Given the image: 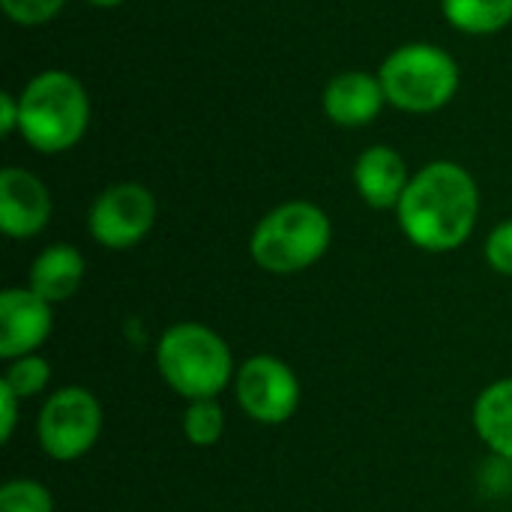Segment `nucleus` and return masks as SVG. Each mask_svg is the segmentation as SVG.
<instances>
[{
	"label": "nucleus",
	"instance_id": "nucleus-1",
	"mask_svg": "<svg viewBox=\"0 0 512 512\" xmlns=\"http://www.w3.org/2000/svg\"><path fill=\"white\" fill-rule=\"evenodd\" d=\"M396 213L414 246L450 252L471 237L480 213V192L462 165L432 162L411 177Z\"/></svg>",
	"mask_w": 512,
	"mask_h": 512
},
{
	"label": "nucleus",
	"instance_id": "nucleus-2",
	"mask_svg": "<svg viewBox=\"0 0 512 512\" xmlns=\"http://www.w3.org/2000/svg\"><path fill=\"white\" fill-rule=\"evenodd\" d=\"M156 366L165 384L189 402L216 399L234 375V357L225 339L195 321L165 330L156 348Z\"/></svg>",
	"mask_w": 512,
	"mask_h": 512
},
{
	"label": "nucleus",
	"instance_id": "nucleus-3",
	"mask_svg": "<svg viewBox=\"0 0 512 512\" xmlns=\"http://www.w3.org/2000/svg\"><path fill=\"white\" fill-rule=\"evenodd\" d=\"M18 129L24 141L39 153H60L81 141L90 117V102L78 78L60 69L36 75L21 99Z\"/></svg>",
	"mask_w": 512,
	"mask_h": 512
},
{
	"label": "nucleus",
	"instance_id": "nucleus-4",
	"mask_svg": "<svg viewBox=\"0 0 512 512\" xmlns=\"http://www.w3.org/2000/svg\"><path fill=\"white\" fill-rule=\"evenodd\" d=\"M333 228L321 207L309 201H288L270 210L252 234V258L276 276L312 267L330 246Z\"/></svg>",
	"mask_w": 512,
	"mask_h": 512
},
{
	"label": "nucleus",
	"instance_id": "nucleus-5",
	"mask_svg": "<svg viewBox=\"0 0 512 512\" xmlns=\"http://www.w3.org/2000/svg\"><path fill=\"white\" fill-rule=\"evenodd\" d=\"M381 87L387 102L402 111L426 114L447 105L459 87L456 60L426 42L396 48L381 66Z\"/></svg>",
	"mask_w": 512,
	"mask_h": 512
},
{
	"label": "nucleus",
	"instance_id": "nucleus-6",
	"mask_svg": "<svg viewBox=\"0 0 512 512\" xmlns=\"http://www.w3.org/2000/svg\"><path fill=\"white\" fill-rule=\"evenodd\" d=\"M102 432V408L84 387H63L48 396L39 411L36 435L42 453L57 462L84 456Z\"/></svg>",
	"mask_w": 512,
	"mask_h": 512
},
{
	"label": "nucleus",
	"instance_id": "nucleus-7",
	"mask_svg": "<svg viewBox=\"0 0 512 512\" xmlns=\"http://www.w3.org/2000/svg\"><path fill=\"white\" fill-rule=\"evenodd\" d=\"M240 408L264 426H279L294 417L300 405V384L288 363L279 357L258 354L246 360L234 381Z\"/></svg>",
	"mask_w": 512,
	"mask_h": 512
},
{
	"label": "nucleus",
	"instance_id": "nucleus-8",
	"mask_svg": "<svg viewBox=\"0 0 512 512\" xmlns=\"http://www.w3.org/2000/svg\"><path fill=\"white\" fill-rule=\"evenodd\" d=\"M156 219V201L141 183L108 186L90 207L87 228L108 249H129L147 237Z\"/></svg>",
	"mask_w": 512,
	"mask_h": 512
},
{
	"label": "nucleus",
	"instance_id": "nucleus-9",
	"mask_svg": "<svg viewBox=\"0 0 512 512\" xmlns=\"http://www.w3.org/2000/svg\"><path fill=\"white\" fill-rule=\"evenodd\" d=\"M51 333V303L30 288L0 294V357L18 360L33 354Z\"/></svg>",
	"mask_w": 512,
	"mask_h": 512
},
{
	"label": "nucleus",
	"instance_id": "nucleus-10",
	"mask_svg": "<svg viewBox=\"0 0 512 512\" xmlns=\"http://www.w3.org/2000/svg\"><path fill=\"white\" fill-rule=\"evenodd\" d=\"M51 198L39 177L24 168L0 171V228L15 237H33L48 225Z\"/></svg>",
	"mask_w": 512,
	"mask_h": 512
},
{
	"label": "nucleus",
	"instance_id": "nucleus-11",
	"mask_svg": "<svg viewBox=\"0 0 512 512\" xmlns=\"http://www.w3.org/2000/svg\"><path fill=\"white\" fill-rule=\"evenodd\" d=\"M354 183L363 201L375 210L399 207L408 189V165L393 147H369L354 168Z\"/></svg>",
	"mask_w": 512,
	"mask_h": 512
},
{
	"label": "nucleus",
	"instance_id": "nucleus-12",
	"mask_svg": "<svg viewBox=\"0 0 512 512\" xmlns=\"http://www.w3.org/2000/svg\"><path fill=\"white\" fill-rule=\"evenodd\" d=\"M384 99L381 78L366 72H342L324 90V111L339 126H366L378 117Z\"/></svg>",
	"mask_w": 512,
	"mask_h": 512
},
{
	"label": "nucleus",
	"instance_id": "nucleus-13",
	"mask_svg": "<svg viewBox=\"0 0 512 512\" xmlns=\"http://www.w3.org/2000/svg\"><path fill=\"white\" fill-rule=\"evenodd\" d=\"M84 279V258L78 249L57 243L48 246L30 267V291H36L45 303L69 300Z\"/></svg>",
	"mask_w": 512,
	"mask_h": 512
},
{
	"label": "nucleus",
	"instance_id": "nucleus-14",
	"mask_svg": "<svg viewBox=\"0 0 512 512\" xmlns=\"http://www.w3.org/2000/svg\"><path fill=\"white\" fill-rule=\"evenodd\" d=\"M474 429L492 453L512 462V378L480 393L474 405Z\"/></svg>",
	"mask_w": 512,
	"mask_h": 512
},
{
	"label": "nucleus",
	"instance_id": "nucleus-15",
	"mask_svg": "<svg viewBox=\"0 0 512 512\" xmlns=\"http://www.w3.org/2000/svg\"><path fill=\"white\" fill-rule=\"evenodd\" d=\"M444 15L456 30L495 33L512 21V0H444Z\"/></svg>",
	"mask_w": 512,
	"mask_h": 512
},
{
	"label": "nucleus",
	"instance_id": "nucleus-16",
	"mask_svg": "<svg viewBox=\"0 0 512 512\" xmlns=\"http://www.w3.org/2000/svg\"><path fill=\"white\" fill-rule=\"evenodd\" d=\"M225 414L216 399H195L183 414V435L192 447H213L222 438Z\"/></svg>",
	"mask_w": 512,
	"mask_h": 512
},
{
	"label": "nucleus",
	"instance_id": "nucleus-17",
	"mask_svg": "<svg viewBox=\"0 0 512 512\" xmlns=\"http://www.w3.org/2000/svg\"><path fill=\"white\" fill-rule=\"evenodd\" d=\"M48 378H51L48 360H42L36 354H27V357L12 360V366L6 369V375H3L0 384H6L18 399H30L36 393H42V387L48 384Z\"/></svg>",
	"mask_w": 512,
	"mask_h": 512
},
{
	"label": "nucleus",
	"instance_id": "nucleus-18",
	"mask_svg": "<svg viewBox=\"0 0 512 512\" xmlns=\"http://www.w3.org/2000/svg\"><path fill=\"white\" fill-rule=\"evenodd\" d=\"M51 492L36 480H12L0 489V512H51Z\"/></svg>",
	"mask_w": 512,
	"mask_h": 512
},
{
	"label": "nucleus",
	"instance_id": "nucleus-19",
	"mask_svg": "<svg viewBox=\"0 0 512 512\" xmlns=\"http://www.w3.org/2000/svg\"><path fill=\"white\" fill-rule=\"evenodd\" d=\"M0 3H3V12L15 24H24V27L45 24L63 6V0H0Z\"/></svg>",
	"mask_w": 512,
	"mask_h": 512
},
{
	"label": "nucleus",
	"instance_id": "nucleus-20",
	"mask_svg": "<svg viewBox=\"0 0 512 512\" xmlns=\"http://www.w3.org/2000/svg\"><path fill=\"white\" fill-rule=\"evenodd\" d=\"M486 258L492 264V270L504 273V276H512V219L498 225L489 240H486Z\"/></svg>",
	"mask_w": 512,
	"mask_h": 512
},
{
	"label": "nucleus",
	"instance_id": "nucleus-21",
	"mask_svg": "<svg viewBox=\"0 0 512 512\" xmlns=\"http://www.w3.org/2000/svg\"><path fill=\"white\" fill-rule=\"evenodd\" d=\"M0 408H3L0 435H3V441H9L12 438V429H15V417H18V396L6 384H0Z\"/></svg>",
	"mask_w": 512,
	"mask_h": 512
},
{
	"label": "nucleus",
	"instance_id": "nucleus-22",
	"mask_svg": "<svg viewBox=\"0 0 512 512\" xmlns=\"http://www.w3.org/2000/svg\"><path fill=\"white\" fill-rule=\"evenodd\" d=\"M21 120V105L12 99V93H0V132L9 135Z\"/></svg>",
	"mask_w": 512,
	"mask_h": 512
},
{
	"label": "nucleus",
	"instance_id": "nucleus-23",
	"mask_svg": "<svg viewBox=\"0 0 512 512\" xmlns=\"http://www.w3.org/2000/svg\"><path fill=\"white\" fill-rule=\"evenodd\" d=\"M87 3H93V6H117L123 0H87Z\"/></svg>",
	"mask_w": 512,
	"mask_h": 512
}]
</instances>
